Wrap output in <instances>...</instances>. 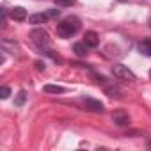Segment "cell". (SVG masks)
<instances>
[{"label":"cell","instance_id":"obj_1","mask_svg":"<svg viewBox=\"0 0 151 151\" xmlns=\"http://www.w3.org/2000/svg\"><path fill=\"white\" fill-rule=\"evenodd\" d=\"M78 29H80V20L75 16H68L57 25V36L59 37H71L73 34L78 32Z\"/></svg>","mask_w":151,"mask_h":151},{"label":"cell","instance_id":"obj_2","mask_svg":"<svg viewBox=\"0 0 151 151\" xmlns=\"http://www.w3.org/2000/svg\"><path fill=\"white\" fill-rule=\"evenodd\" d=\"M112 73H114L116 78H121V80H130V82L135 80V75H133V73L128 69V66H124V64H114V66H112Z\"/></svg>","mask_w":151,"mask_h":151},{"label":"cell","instance_id":"obj_3","mask_svg":"<svg viewBox=\"0 0 151 151\" xmlns=\"http://www.w3.org/2000/svg\"><path fill=\"white\" fill-rule=\"evenodd\" d=\"M30 37H32V41H34L36 45H39V46H43V45L48 43V32H46L45 29H34V30L30 32Z\"/></svg>","mask_w":151,"mask_h":151},{"label":"cell","instance_id":"obj_4","mask_svg":"<svg viewBox=\"0 0 151 151\" xmlns=\"http://www.w3.org/2000/svg\"><path fill=\"white\" fill-rule=\"evenodd\" d=\"M112 121H114L117 126H126V124H130V116H128L124 110H116V112L112 114Z\"/></svg>","mask_w":151,"mask_h":151},{"label":"cell","instance_id":"obj_5","mask_svg":"<svg viewBox=\"0 0 151 151\" xmlns=\"http://www.w3.org/2000/svg\"><path fill=\"white\" fill-rule=\"evenodd\" d=\"M84 105H86L87 110H93V112H103V103H100L98 100L84 98Z\"/></svg>","mask_w":151,"mask_h":151},{"label":"cell","instance_id":"obj_6","mask_svg":"<svg viewBox=\"0 0 151 151\" xmlns=\"http://www.w3.org/2000/svg\"><path fill=\"white\" fill-rule=\"evenodd\" d=\"M84 43H86L87 46L94 48V46H98V43H100V37H98V34H96V32L89 30V32H86V36H84Z\"/></svg>","mask_w":151,"mask_h":151},{"label":"cell","instance_id":"obj_7","mask_svg":"<svg viewBox=\"0 0 151 151\" xmlns=\"http://www.w3.org/2000/svg\"><path fill=\"white\" fill-rule=\"evenodd\" d=\"M11 18L14 20V22H23L25 18H27V11L23 9V7H13L11 9Z\"/></svg>","mask_w":151,"mask_h":151},{"label":"cell","instance_id":"obj_8","mask_svg":"<svg viewBox=\"0 0 151 151\" xmlns=\"http://www.w3.org/2000/svg\"><path fill=\"white\" fill-rule=\"evenodd\" d=\"M46 20H48L46 13H45V14H32V16H29V23H32V25H39V23H45Z\"/></svg>","mask_w":151,"mask_h":151},{"label":"cell","instance_id":"obj_9","mask_svg":"<svg viewBox=\"0 0 151 151\" xmlns=\"http://www.w3.org/2000/svg\"><path fill=\"white\" fill-rule=\"evenodd\" d=\"M139 50H140V53L151 57V39H144V41L139 45Z\"/></svg>","mask_w":151,"mask_h":151},{"label":"cell","instance_id":"obj_10","mask_svg":"<svg viewBox=\"0 0 151 151\" xmlns=\"http://www.w3.org/2000/svg\"><path fill=\"white\" fill-rule=\"evenodd\" d=\"M86 46H87L86 43H75V45H73V52L77 53L78 57H84V55L87 53V48H86Z\"/></svg>","mask_w":151,"mask_h":151},{"label":"cell","instance_id":"obj_11","mask_svg":"<svg viewBox=\"0 0 151 151\" xmlns=\"http://www.w3.org/2000/svg\"><path fill=\"white\" fill-rule=\"evenodd\" d=\"M43 91H45V93H55V94H62V93H66V89L60 87V86H45Z\"/></svg>","mask_w":151,"mask_h":151},{"label":"cell","instance_id":"obj_12","mask_svg":"<svg viewBox=\"0 0 151 151\" xmlns=\"http://www.w3.org/2000/svg\"><path fill=\"white\" fill-rule=\"evenodd\" d=\"M25 98H27L25 91H20V93H18V96H16V101H14V105H16V107H22V105L25 103Z\"/></svg>","mask_w":151,"mask_h":151},{"label":"cell","instance_id":"obj_13","mask_svg":"<svg viewBox=\"0 0 151 151\" xmlns=\"http://www.w3.org/2000/svg\"><path fill=\"white\" fill-rule=\"evenodd\" d=\"M9 94H11V89H9L7 86H4L2 89H0V98H2V100H6V98H9Z\"/></svg>","mask_w":151,"mask_h":151},{"label":"cell","instance_id":"obj_14","mask_svg":"<svg viewBox=\"0 0 151 151\" xmlns=\"http://www.w3.org/2000/svg\"><path fill=\"white\" fill-rule=\"evenodd\" d=\"M46 16H48V18H57V16H59V9H50V11H46Z\"/></svg>","mask_w":151,"mask_h":151},{"label":"cell","instance_id":"obj_15","mask_svg":"<svg viewBox=\"0 0 151 151\" xmlns=\"http://www.w3.org/2000/svg\"><path fill=\"white\" fill-rule=\"evenodd\" d=\"M107 94H109V96H117V98H119V89H116V87H114V89H107Z\"/></svg>","mask_w":151,"mask_h":151},{"label":"cell","instance_id":"obj_16","mask_svg":"<svg viewBox=\"0 0 151 151\" xmlns=\"http://www.w3.org/2000/svg\"><path fill=\"white\" fill-rule=\"evenodd\" d=\"M55 2H57L59 6H69V4L73 2V0H55Z\"/></svg>","mask_w":151,"mask_h":151},{"label":"cell","instance_id":"obj_17","mask_svg":"<svg viewBox=\"0 0 151 151\" xmlns=\"http://www.w3.org/2000/svg\"><path fill=\"white\" fill-rule=\"evenodd\" d=\"M36 66H37V69H45V64H43V62H39V60L36 62Z\"/></svg>","mask_w":151,"mask_h":151},{"label":"cell","instance_id":"obj_18","mask_svg":"<svg viewBox=\"0 0 151 151\" xmlns=\"http://www.w3.org/2000/svg\"><path fill=\"white\" fill-rule=\"evenodd\" d=\"M149 78H151V69H149Z\"/></svg>","mask_w":151,"mask_h":151},{"label":"cell","instance_id":"obj_19","mask_svg":"<svg viewBox=\"0 0 151 151\" xmlns=\"http://www.w3.org/2000/svg\"><path fill=\"white\" fill-rule=\"evenodd\" d=\"M119 2H126V0H119Z\"/></svg>","mask_w":151,"mask_h":151},{"label":"cell","instance_id":"obj_20","mask_svg":"<svg viewBox=\"0 0 151 151\" xmlns=\"http://www.w3.org/2000/svg\"><path fill=\"white\" fill-rule=\"evenodd\" d=\"M149 27H151V20H149Z\"/></svg>","mask_w":151,"mask_h":151}]
</instances>
